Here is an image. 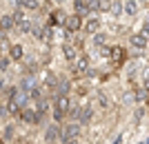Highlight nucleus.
I'll return each mask as SVG.
<instances>
[{"label":"nucleus","instance_id":"nucleus-1","mask_svg":"<svg viewBox=\"0 0 149 144\" xmlns=\"http://www.w3.org/2000/svg\"><path fill=\"white\" fill-rule=\"evenodd\" d=\"M80 27H82V16L80 13H71V16H67V22H65V29H67L69 33H74V31H80Z\"/></svg>","mask_w":149,"mask_h":144},{"label":"nucleus","instance_id":"nucleus-2","mask_svg":"<svg viewBox=\"0 0 149 144\" xmlns=\"http://www.w3.org/2000/svg\"><path fill=\"white\" fill-rule=\"evenodd\" d=\"M20 118L25 120L27 124H38V122L42 120V113H33L31 109H25V111L20 113Z\"/></svg>","mask_w":149,"mask_h":144},{"label":"nucleus","instance_id":"nucleus-3","mask_svg":"<svg viewBox=\"0 0 149 144\" xmlns=\"http://www.w3.org/2000/svg\"><path fill=\"white\" fill-rule=\"evenodd\" d=\"M129 42H131V47H134V49H145V47H147V38L143 36V33H134V36L129 38Z\"/></svg>","mask_w":149,"mask_h":144},{"label":"nucleus","instance_id":"nucleus-4","mask_svg":"<svg viewBox=\"0 0 149 144\" xmlns=\"http://www.w3.org/2000/svg\"><path fill=\"white\" fill-rule=\"evenodd\" d=\"M80 135V124H69L67 129H65V133H62V142L65 140H74Z\"/></svg>","mask_w":149,"mask_h":144},{"label":"nucleus","instance_id":"nucleus-5","mask_svg":"<svg viewBox=\"0 0 149 144\" xmlns=\"http://www.w3.org/2000/svg\"><path fill=\"white\" fill-rule=\"evenodd\" d=\"M0 22H2V31H9V29L18 22V20H16V16H13V13H2Z\"/></svg>","mask_w":149,"mask_h":144},{"label":"nucleus","instance_id":"nucleus-6","mask_svg":"<svg viewBox=\"0 0 149 144\" xmlns=\"http://www.w3.org/2000/svg\"><path fill=\"white\" fill-rule=\"evenodd\" d=\"M74 11L76 13H80L82 18H85V16H89V7H87V0H74Z\"/></svg>","mask_w":149,"mask_h":144},{"label":"nucleus","instance_id":"nucleus-7","mask_svg":"<svg viewBox=\"0 0 149 144\" xmlns=\"http://www.w3.org/2000/svg\"><path fill=\"white\" fill-rule=\"evenodd\" d=\"M62 53H65V58H67L69 62L78 60V49H76V47H71V44H65V47H62Z\"/></svg>","mask_w":149,"mask_h":144},{"label":"nucleus","instance_id":"nucleus-8","mask_svg":"<svg viewBox=\"0 0 149 144\" xmlns=\"http://www.w3.org/2000/svg\"><path fill=\"white\" fill-rule=\"evenodd\" d=\"M69 107H71V102H69L67 95H58V100H56V109H58V111L67 113V111H69Z\"/></svg>","mask_w":149,"mask_h":144},{"label":"nucleus","instance_id":"nucleus-9","mask_svg":"<svg viewBox=\"0 0 149 144\" xmlns=\"http://www.w3.org/2000/svg\"><path fill=\"white\" fill-rule=\"evenodd\" d=\"M98 29H100V20H98V18H91V20H87V25H85V31H87L89 36L98 33Z\"/></svg>","mask_w":149,"mask_h":144},{"label":"nucleus","instance_id":"nucleus-10","mask_svg":"<svg viewBox=\"0 0 149 144\" xmlns=\"http://www.w3.org/2000/svg\"><path fill=\"white\" fill-rule=\"evenodd\" d=\"M65 22H67V13L65 11L58 9V11L51 13V25H65Z\"/></svg>","mask_w":149,"mask_h":144},{"label":"nucleus","instance_id":"nucleus-11","mask_svg":"<svg viewBox=\"0 0 149 144\" xmlns=\"http://www.w3.org/2000/svg\"><path fill=\"white\" fill-rule=\"evenodd\" d=\"M76 71H78V73H87L89 71V60L85 56H80L78 60H76Z\"/></svg>","mask_w":149,"mask_h":144},{"label":"nucleus","instance_id":"nucleus-12","mask_svg":"<svg viewBox=\"0 0 149 144\" xmlns=\"http://www.w3.org/2000/svg\"><path fill=\"white\" fill-rule=\"evenodd\" d=\"M125 13H127V16H136L138 13V2L136 0H125Z\"/></svg>","mask_w":149,"mask_h":144},{"label":"nucleus","instance_id":"nucleus-13","mask_svg":"<svg viewBox=\"0 0 149 144\" xmlns=\"http://www.w3.org/2000/svg\"><path fill=\"white\" fill-rule=\"evenodd\" d=\"M9 53H11L13 60H22V56H25V49H22L20 44H11V47H9Z\"/></svg>","mask_w":149,"mask_h":144},{"label":"nucleus","instance_id":"nucleus-14","mask_svg":"<svg viewBox=\"0 0 149 144\" xmlns=\"http://www.w3.org/2000/svg\"><path fill=\"white\" fill-rule=\"evenodd\" d=\"M109 58H111V62L120 64V62H123V58H125V51L120 49V47H113V49H111V56H109Z\"/></svg>","mask_w":149,"mask_h":144},{"label":"nucleus","instance_id":"nucleus-15","mask_svg":"<svg viewBox=\"0 0 149 144\" xmlns=\"http://www.w3.org/2000/svg\"><path fill=\"white\" fill-rule=\"evenodd\" d=\"M123 11H125V2H123V0H113V2H111V13H113V18H118Z\"/></svg>","mask_w":149,"mask_h":144},{"label":"nucleus","instance_id":"nucleus-16","mask_svg":"<svg viewBox=\"0 0 149 144\" xmlns=\"http://www.w3.org/2000/svg\"><path fill=\"white\" fill-rule=\"evenodd\" d=\"M18 29H20L22 33H29V31H31V20H29V18L18 20Z\"/></svg>","mask_w":149,"mask_h":144},{"label":"nucleus","instance_id":"nucleus-17","mask_svg":"<svg viewBox=\"0 0 149 144\" xmlns=\"http://www.w3.org/2000/svg\"><path fill=\"white\" fill-rule=\"evenodd\" d=\"M58 135L62 138V133L58 131V126H49V131H47V142H54V140H56Z\"/></svg>","mask_w":149,"mask_h":144},{"label":"nucleus","instance_id":"nucleus-18","mask_svg":"<svg viewBox=\"0 0 149 144\" xmlns=\"http://www.w3.org/2000/svg\"><path fill=\"white\" fill-rule=\"evenodd\" d=\"M16 93H18V91H16L13 87H7L5 82H2V95H5V98H9V100H11V98H13Z\"/></svg>","mask_w":149,"mask_h":144},{"label":"nucleus","instance_id":"nucleus-19","mask_svg":"<svg viewBox=\"0 0 149 144\" xmlns=\"http://www.w3.org/2000/svg\"><path fill=\"white\" fill-rule=\"evenodd\" d=\"M22 7H25V9H31V11H36V9H40V2H38V0H25Z\"/></svg>","mask_w":149,"mask_h":144},{"label":"nucleus","instance_id":"nucleus-20","mask_svg":"<svg viewBox=\"0 0 149 144\" xmlns=\"http://www.w3.org/2000/svg\"><path fill=\"white\" fill-rule=\"evenodd\" d=\"M82 113H85V107H74V109H69V115L71 118H82Z\"/></svg>","mask_w":149,"mask_h":144},{"label":"nucleus","instance_id":"nucleus-21","mask_svg":"<svg viewBox=\"0 0 149 144\" xmlns=\"http://www.w3.org/2000/svg\"><path fill=\"white\" fill-rule=\"evenodd\" d=\"M91 42L96 44V47H102V44H105V36H102V33H93V36H91Z\"/></svg>","mask_w":149,"mask_h":144},{"label":"nucleus","instance_id":"nucleus-22","mask_svg":"<svg viewBox=\"0 0 149 144\" xmlns=\"http://www.w3.org/2000/svg\"><path fill=\"white\" fill-rule=\"evenodd\" d=\"M87 7H89V11H91V13L100 11V0H87Z\"/></svg>","mask_w":149,"mask_h":144},{"label":"nucleus","instance_id":"nucleus-23","mask_svg":"<svg viewBox=\"0 0 149 144\" xmlns=\"http://www.w3.org/2000/svg\"><path fill=\"white\" fill-rule=\"evenodd\" d=\"M29 98H33V100H40V98H42V89L40 87H33L29 91Z\"/></svg>","mask_w":149,"mask_h":144},{"label":"nucleus","instance_id":"nucleus-24","mask_svg":"<svg viewBox=\"0 0 149 144\" xmlns=\"http://www.w3.org/2000/svg\"><path fill=\"white\" fill-rule=\"evenodd\" d=\"M56 91H58V95H67V91H69V82H60L56 87Z\"/></svg>","mask_w":149,"mask_h":144},{"label":"nucleus","instance_id":"nucleus-25","mask_svg":"<svg viewBox=\"0 0 149 144\" xmlns=\"http://www.w3.org/2000/svg\"><path fill=\"white\" fill-rule=\"evenodd\" d=\"M111 2L113 0H100V11H111Z\"/></svg>","mask_w":149,"mask_h":144},{"label":"nucleus","instance_id":"nucleus-26","mask_svg":"<svg viewBox=\"0 0 149 144\" xmlns=\"http://www.w3.org/2000/svg\"><path fill=\"white\" fill-rule=\"evenodd\" d=\"M98 104H100L102 109H109V100H107V95L98 93Z\"/></svg>","mask_w":149,"mask_h":144},{"label":"nucleus","instance_id":"nucleus-27","mask_svg":"<svg viewBox=\"0 0 149 144\" xmlns=\"http://www.w3.org/2000/svg\"><path fill=\"white\" fill-rule=\"evenodd\" d=\"M89 118H91V109H89V107H85V113H82V118H80V124H85V122H87Z\"/></svg>","mask_w":149,"mask_h":144},{"label":"nucleus","instance_id":"nucleus-28","mask_svg":"<svg viewBox=\"0 0 149 144\" xmlns=\"http://www.w3.org/2000/svg\"><path fill=\"white\" fill-rule=\"evenodd\" d=\"M0 69H2V71L9 69V58H7V56H2V60H0Z\"/></svg>","mask_w":149,"mask_h":144},{"label":"nucleus","instance_id":"nucleus-29","mask_svg":"<svg viewBox=\"0 0 149 144\" xmlns=\"http://www.w3.org/2000/svg\"><path fill=\"white\" fill-rule=\"evenodd\" d=\"M11 126H5V131H2V138H5V140H9V138H11Z\"/></svg>","mask_w":149,"mask_h":144},{"label":"nucleus","instance_id":"nucleus-30","mask_svg":"<svg viewBox=\"0 0 149 144\" xmlns=\"http://www.w3.org/2000/svg\"><path fill=\"white\" fill-rule=\"evenodd\" d=\"M140 33H143V36H145V38H147V40H149V22H147V25L143 27V31H140Z\"/></svg>","mask_w":149,"mask_h":144},{"label":"nucleus","instance_id":"nucleus-31","mask_svg":"<svg viewBox=\"0 0 149 144\" xmlns=\"http://www.w3.org/2000/svg\"><path fill=\"white\" fill-rule=\"evenodd\" d=\"M131 100H136V98H134V93H127V95H125V102H127V104H129Z\"/></svg>","mask_w":149,"mask_h":144},{"label":"nucleus","instance_id":"nucleus-32","mask_svg":"<svg viewBox=\"0 0 149 144\" xmlns=\"http://www.w3.org/2000/svg\"><path fill=\"white\" fill-rule=\"evenodd\" d=\"M145 91H147V93H149V78H147V80H145Z\"/></svg>","mask_w":149,"mask_h":144},{"label":"nucleus","instance_id":"nucleus-33","mask_svg":"<svg viewBox=\"0 0 149 144\" xmlns=\"http://www.w3.org/2000/svg\"><path fill=\"white\" fill-rule=\"evenodd\" d=\"M13 2H16V5H20V7H22V2H25V0H13Z\"/></svg>","mask_w":149,"mask_h":144},{"label":"nucleus","instance_id":"nucleus-34","mask_svg":"<svg viewBox=\"0 0 149 144\" xmlns=\"http://www.w3.org/2000/svg\"><path fill=\"white\" fill-rule=\"evenodd\" d=\"M140 2H147V0H140Z\"/></svg>","mask_w":149,"mask_h":144},{"label":"nucleus","instance_id":"nucleus-35","mask_svg":"<svg viewBox=\"0 0 149 144\" xmlns=\"http://www.w3.org/2000/svg\"><path fill=\"white\" fill-rule=\"evenodd\" d=\"M31 144H33V142H31Z\"/></svg>","mask_w":149,"mask_h":144}]
</instances>
